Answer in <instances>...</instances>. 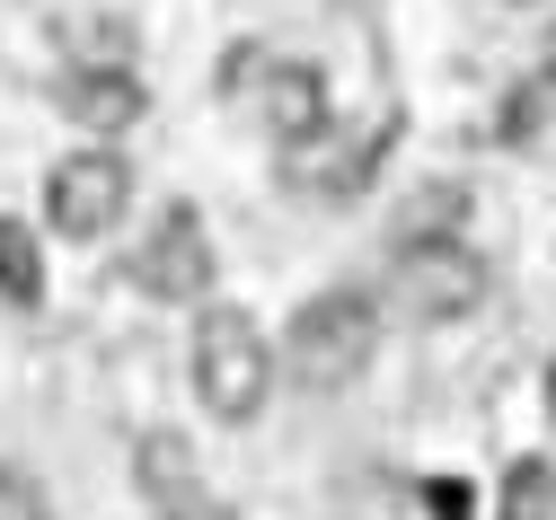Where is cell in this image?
<instances>
[{
  "label": "cell",
  "mask_w": 556,
  "mask_h": 520,
  "mask_svg": "<svg viewBox=\"0 0 556 520\" xmlns=\"http://www.w3.org/2000/svg\"><path fill=\"white\" fill-rule=\"evenodd\" d=\"M380 353V309L371 291H318V301L283 327V370L301 389H354V370Z\"/></svg>",
  "instance_id": "1"
},
{
  "label": "cell",
  "mask_w": 556,
  "mask_h": 520,
  "mask_svg": "<svg viewBox=\"0 0 556 520\" xmlns=\"http://www.w3.org/2000/svg\"><path fill=\"white\" fill-rule=\"evenodd\" d=\"M265 389H274V344L256 335V318L203 309L194 318V397L222 423H248V415H265Z\"/></svg>",
  "instance_id": "2"
},
{
  "label": "cell",
  "mask_w": 556,
  "mask_h": 520,
  "mask_svg": "<svg viewBox=\"0 0 556 520\" xmlns=\"http://www.w3.org/2000/svg\"><path fill=\"white\" fill-rule=\"evenodd\" d=\"M485 256L459 239V230H425V239H406V256H397V274H389V291H397V309L406 318H425V327H451V318H468L477 301H485Z\"/></svg>",
  "instance_id": "3"
},
{
  "label": "cell",
  "mask_w": 556,
  "mask_h": 520,
  "mask_svg": "<svg viewBox=\"0 0 556 520\" xmlns=\"http://www.w3.org/2000/svg\"><path fill=\"white\" fill-rule=\"evenodd\" d=\"M132 203V168L115 151H72L53 177H45V220L62 239H106Z\"/></svg>",
  "instance_id": "4"
},
{
  "label": "cell",
  "mask_w": 556,
  "mask_h": 520,
  "mask_svg": "<svg viewBox=\"0 0 556 520\" xmlns=\"http://www.w3.org/2000/svg\"><path fill=\"white\" fill-rule=\"evenodd\" d=\"M132 282L151 291V301H203L213 291V230H203V212H160V230L142 239L132 256Z\"/></svg>",
  "instance_id": "5"
},
{
  "label": "cell",
  "mask_w": 556,
  "mask_h": 520,
  "mask_svg": "<svg viewBox=\"0 0 556 520\" xmlns=\"http://www.w3.org/2000/svg\"><path fill=\"white\" fill-rule=\"evenodd\" d=\"M256 124L283 141V151H301V141L327 132V80L309 62H265V89H256Z\"/></svg>",
  "instance_id": "6"
},
{
  "label": "cell",
  "mask_w": 556,
  "mask_h": 520,
  "mask_svg": "<svg viewBox=\"0 0 556 520\" xmlns=\"http://www.w3.org/2000/svg\"><path fill=\"white\" fill-rule=\"evenodd\" d=\"M142 80H132V71H72V89H62V115H72L80 132H98V141H115V132H132L142 124Z\"/></svg>",
  "instance_id": "7"
},
{
  "label": "cell",
  "mask_w": 556,
  "mask_h": 520,
  "mask_svg": "<svg viewBox=\"0 0 556 520\" xmlns=\"http://www.w3.org/2000/svg\"><path fill=\"white\" fill-rule=\"evenodd\" d=\"M132 485H142L151 503H186L194 494V451H186L177 432H151L142 451H132Z\"/></svg>",
  "instance_id": "8"
},
{
  "label": "cell",
  "mask_w": 556,
  "mask_h": 520,
  "mask_svg": "<svg viewBox=\"0 0 556 520\" xmlns=\"http://www.w3.org/2000/svg\"><path fill=\"white\" fill-rule=\"evenodd\" d=\"M0 301H10V309L45 301V248H36L27 220H0Z\"/></svg>",
  "instance_id": "9"
},
{
  "label": "cell",
  "mask_w": 556,
  "mask_h": 520,
  "mask_svg": "<svg viewBox=\"0 0 556 520\" xmlns=\"http://www.w3.org/2000/svg\"><path fill=\"white\" fill-rule=\"evenodd\" d=\"M495 520H556V468H547V459H513Z\"/></svg>",
  "instance_id": "10"
},
{
  "label": "cell",
  "mask_w": 556,
  "mask_h": 520,
  "mask_svg": "<svg viewBox=\"0 0 556 520\" xmlns=\"http://www.w3.org/2000/svg\"><path fill=\"white\" fill-rule=\"evenodd\" d=\"M0 520H53V503L27 468H0Z\"/></svg>",
  "instance_id": "11"
},
{
  "label": "cell",
  "mask_w": 556,
  "mask_h": 520,
  "mask_svg": "<svg viewBox=\"0 0 556 520\" xmlns=\"http://www.w3.org/2000/svg\"><path fill=\"white\" fill-rule=\"evenodd\" d=\"M425 503H433V520H468V485H451V477H433Z\"/></svg>",
  "instance_id": "12"
},
{
  "label": "cell",
  "mask_w": 556,
  "mask_h": 520,
  "mask_svg": "<svg viewBox=\"0 0 556 520\" xmlns=\"http://www.w3.org/2000/svg\"><path fill=\"white\" fill-rule=\"evenodd\" d=\"M160 520H230V511L203 503V494H186V503H160Z\"/></svg>",
  "instance_id": "13"
},
{
  "label": "cell",
  "mask_w": 556,
  "mask_h": 520,
  "mask_svg": "<svg viewBox=\"0 0 556 520\" xmlns=\"http://www.w3.org/2000/svg\"><path fill=\"white\" fill-rule=\"evenodd\" d=\"M547 80H556V27H547Z\"/></svg>",
  "instance_id": "14"
},
{
  "label": "cell",
  "mask_w": 556,
  "mask_h": 520,
  "mask_svg": "<svg viewBox=\"0 0 556 520\" xmlns=\"http://www.w3.org/2000/svg\"><path fill=\"white\" fill-rule=\"evenodd\" d=\"M547 415H556V362H547Z\"/></svg>",
  "instance_id": "15"
}]
</instances>
